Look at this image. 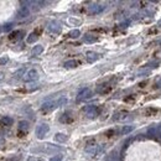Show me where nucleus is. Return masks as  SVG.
Instances as JSON below:
<instances>
[{"instance_id": "nucleus-2", "label": "nucleus", "mask_w": 161, "mask_h": 161, "mask_svg": "<svg viewBox=\"0 0 161 161\" xmlns=\"http://www.w3.org/2000/svg\"><path fill=\"white\" fill-rule=\"evenodd\" d=\"M66 103H67V98L61 97V98L57 99V100H51V102L44 103L42 104V110H44V112H47V110H52V109H55L57 107H61V105H63Z\"/></svg>"}, {"instance_id": "nucleus-18", "label": "nucleus", "mask_w": 161, "mask_h": 161, "mask_svg": "<svg viewBox=\"0 0 161 161\" xmlns=\"http://www.w3.org/2000/svg\"><path fill=\"white\" fill-rule=\"evenodd\" d=\"M78 65H79V62L76 61V59H69V61H66L65 62L63 66L66 68H76V67H78Z\"/></svg>"}, {"instance_id": "nucleus-1", "label": "nucleus", "mask_w": 161, "mask_h": 161, "mask_svg": "<svg viewBox=\"0 0 161 161\" xmlns=\"http://www.w3.org/2000/svg\"><path fill=\"white\" fill-rule=\"evenodd\" d=\"M59 151H62V147L52 144H44L41 146L31 149V153H44V154H56Z\"/></svg>"}, {"instance_id": "nucleus-10", "label": "nucleus", "mask_w": 161, "mask_h": 161, "mask_svg": "<svg viewBox=\"0 0 161 161\" xmlns=\"http://www.w3.org/2000/svg\"><path fill=\"white\" fill-rule=\"evenodd\" d=\"M99 57H100V55L97 53V52H93V51H89L86 55V58H87V62L88 63H94L97 59H99Z\"/></svg>"}, {"instance_id": "nucleus-21", "label": "nucleus", "mask_w": 161, "mask_h": 161, "mask_svg": "<svg viewBox=\"0 0 161 161\" xmlns=\"http://www.w3.org/2000/svg\"><path fill=\"white\" fill-rule=\"evenodd\" d=\"M67 36L71 37V38H78L80 36V31L78 29H74V30H72V31H69V34Z\"/></svg>"}, {"instance_id": "nucleus-8", "label": "nucleus", "mask_w": 161, "mask_h": 161, "mask_svg": "<svg viewBox=\"0 0 161 161\" xmlns=\"http://www.w3.org/2000/svg\"><path fill=\"white\" fill-rule=\"evenodd\" d=\"M105 9V5H100V4H93L89 6V13L90 14H100Z\"/></svg>"}, {"instance_id": "nucleus-16", "label": "nucleus", "mask_w": 161, "mask_h": 161, "mask_svg": "<svg viewBox=\"0 0 161 161\" xmlns=\"http://www.w3.org/2000/svg\"><path fill=\"white\" fill-rule=\"evenodd\" d=\"M55 140L57 143H66L67 140H68V135L63 134V133H57L55 135Z\"/></svg>"}, {"instance_id": "nucleus-15", "label": "nucleus", "mask_w": 161, "mask_h": 161, "mask_svg": "<svg viewBox=\"0 0 161 161\" xmlns=\"http://www.w3.org/2000/svg\"><path fill=\"white\" fill-rule=\"evenodd\" d=\"M83 41H84L86 44H93V42L98 41V37L94 36V35H90V34H86V35L83 36Z\"/></svg>"}, {"instance_id": "nucleus-25", "label": "nucleus", "mask_w": 161, "mask_h": 161, "mask_svg": "<svg viewBox=\"0 0 161 161\" xmlns=\"http://www.w3.org/2000/svg\"><path fill=\"white\" fill-rule=\"evenodd\" d=\"M24 73H25V68H20L19 71H16L14 73V78H20L21 76H24Z\"/></svg>"}, {"instance_id": "nucleus-20", "label": "nucleus", "mask_w": 161, "mask_h": 161, "mask_svg": "<svg viewBox=\"0 0 161 161\" xmlns=\"http://www.w3.org/2000/svg\"><path fill=\"white\" fill-rule=\"evenodd\" d=\"M42 52H44V46H42V45H36V46H34V48H32V55H34V56L41 55Z\"/></svg>"}, {"instance_id": "nucleus-29", "label": "nucleus", "mask_w": 161, "mask_h": 161, "mask_svg": "<svg viewBox=\"0 0 161 161\" xmlns=\"http://www.w3.org/2000/svg\"><path fill=\"white\" fill-rule=\"evenodd\" d=\"M62 159H63V155H55L50 159V161H62Z\"/></svg>"}, {"instance_id": "nucleus-24", "label": "nucleus", "mask_w": 161, "mask_h": 161, "mask_svg": "<svg viewBox=\"0 0 161 161\" xmlns=\"http://www.w3.org/2000/svg\"><path fill=\"white\" fill-rule=\"evenodd\" d=\"M133 126H124L123 129H122V132H120V134L122 135H126V134H129L130 132H133Z\"/></svg>"}, {"instance_id": "nucleus-17", "label": "nucleus", "mask_w": 161, "mask_h": 161, "mask_svg": "<svg viewBox=\"0 0 161 161\" xmlns=\"http://www.w3.org/2000/svg\"><path fill=\"white\" fill-rule=\"evenodd\" d=\"M14 123V120L13 118H10V117H4L0 119V125H5V126H9V125H11Z\"/></svg>"}, {"instance_id": "nucleus-23", "label": "nucleus", "mask_w": 161, "mask_h": 161, "mask_svg": "<svg viewBox=\"0 0 161 161\" xmlns=\"http://www.w3.org/2000/svg\"><path fill=\"white\" fill-rule=\"evenodd\" d=\"M13 27H14V24H13V23H8V24L3 25V32L10 31V30H13Z\"/></svg>"}, {"instance_id": "nucleus-7", "label": "nucleus", "mask_w": 161, "mask_h": 161, "mask_svg": "<svg viewBox=\"0 0 161 161\" xmlns=\"http://www.w3.org/2000/svg\"><path fill=\"white\" fill-rule=\"evenodd\" d=\"M38 78V72L36 71V69H30V71L25 74V77H24V80L25 82H32V80H36Z\"/></svg>"}, {"instance_id": "nucleus-36", "label": "nucleus", "mask_w": 161, "mask_h": 161, "mask_svg": "<svg viewBox=\"0 0 161 161\" xmlns=\"http://www.w3.org/2000/svg\"><path fill=\"white\" fill-rule=\"evenodd\" d=\"M3 32V26H0V34Z\"/></svg>"}, {"instance_id": "nucleus-34", "label": "nucleus", "mask_w": 161, "mask_h": 161, "mask_svg": "<svg viewBox=\"0 0 161 161\" xmlns=\"http://www.w3.org/2000/svg\"><path fill=\"white\" fill-rule=\"evenodd\" d=\"M156 88H161V80H160V82L156 84Z\"/></svg>"}, {"instance_id": "nucleus-6", "label": "nucleus", "mask_w": 161, "mask_h": 161, "mask_svg": "<svg viewBox=\"0 0 161 161\" xmlns=\"http://www.w3.org/2000/svg\"><path fill=\"white\" fill-rule=\"evenodd\" d=\"M90 97H92V90H90L89 88H84L78 93L77 102H83V100H86V99H88Z\"/></svg>"}, {"instance_id": "nucleus-14", "label": "nucleus", "mask_w": 161, "mask_h": 161, "mask_svg": "<svg viewBox=\"0 0 161 161\" xmlns=\"http://www.w3.org/2000/svg\"><path fill=\"white\" fill-rule=\"evenodd\" d=\"M29 128H30V125H29V123L26 122V120H23V122L19 123V132L21 134H26Z\"/></svg>"}, {"instance_id": "nucleus-19", "label": "nucleus", "mask_w": 161, "mask_h": 161, "mask_svg": "<svg viewBox=\"0 0 161 161\" xmlns=\"http://www.w3.org/2000/svg\"><path fill=\"white\" fill-rule=\"evenodd\" d=\"M37 38H38V34L37 32H31V34L27 36L26 41H27V44H34V42L37 41Z\"/></svg>"}, {"instance_id": "nucleus-9", "label": "nucleus", "mask_w": 161, "mask_h": 161, "mask_svg": "<svg viewBox=\"0 0 161 161\" xmlns=\"http://www.w3.org/2000/svg\"><path fill=\"white\" fill-rule=\"evenodd\" d=\"M100 150H102V146H99V145H88L86 147V153L93 156V155H97Z\"/></svg>"}, {"instance_id": "nucleus-35", "label": "nucleus", "mask_w": 161, "mask_h": 161, "mask_svg": "<svg viewBox=\"0 0 161 161\" xmlns=\"http://www.w3.org/2000/svg\"><path fill=\"white\" fill-rule=\"evenodd\" d=\"M157 26H159V27H161V19L159 20V23H157Z\"/></svg>"}, {"instance_id": "nucleus-26", "label": "nucleus", "mask_w": 161, "mask_h": 161, "mask_svg": "<svg viewBox=\"0 0 161 161\" xmlns=\"http://www.w3.org/2000/svg\"><path fill=\"white\" fill-rule=\"evenodd\" d=\"M6 161H23V156L21 155H14L11 157H9Z\"/></svg>"}, {"instance_id": "nucleus-33", "label": "nucleus", "mask_w": 161, "mask_h": 161, "mask_svg": "<svg viewBox=\"0 0 161 161\" xmlns=\"http://www.w3.org/2000/svg\"><path fill=\"white\" fill-rule=\"evenodd\" d=\"M159 66V62H153V63H147L146 67H157Z\"/></svg>"}, {"instance_id": "nucleus-28", "label": "nucleus", "mask_w": 161, "mask_h": 161, "mask_svg": "<svg viewBox=\"0 0 161 161\" xmlns=\"http://www.w3.org/2000/svg\"><path fill=\"white\" fill-rule=\"evenodd\" d=\"M151 113L155 114V113H156V109H154V108H149V109L145 110V114H146L147 117H151Z\"/></svg>"}, {"instance_id": "nucleus-11", "label": "nucleus", "mask_w": 161, "mask_h": 161, "mask_svg": "<svg viewBox=\"0 0 161 161\" xmlns=\"http://www.w3.org/2000/svg\"><path fill=\"white\" fill-rule=\"evenodd\" d=\"M59 122L61 123H72L73 122V115H72V113L71 112H66V113H63L61 117H59Z\"/></svg>"}, {"instance_id": "nucleus-3", "label": "nucleus", "mask_w": 161, "mask_h": 161, "mask_svg": "<svg viewBox=\"0 0 161 161\" xmlns=\"http://www.w3.org/2000/svg\"><path fill=\"white\" fill-rule=\"evenodd\" d=\"M50 132V126H48V124H40L37 128H36V136H37V139H44L45 136H46V134Z\"/></svg>"}, {"instance_id": "nucleus-12", "label": "nucleus", "mask_w": 161, "mask_h": 161, "mask_svg": "<svg viewBox=\"0 0 161 161\" xmlns=\"http://www.w3.org/2000/svg\"><path fill=\"white\" fill-rule=\"evenodd\" d=\"M29 15H30V10L27 9V6H21V8L19 9L17 14H16V17L17 19H25Z\"/></svg>"}, {"instance_id": "nucleus-31", "label": "nucleus", "mask_w": 161, "mask_h": 161, "mask_svg": "<svg viewBox=\"0 0 161 161\" xmlns=\"http://www.w3.org/2000/svg\"><path fill=\"white\" fill-rule=\"evenodd\" d=\"M68 21L71 23V24H77V25H79V24H80V20H76V19H72V17L69 19Z\"/></svg>"}, {"instance_id": "nucleus-5", "label": "nucleus", "mask_w": 161, "mask_h": 161, "mask_svg": "<svg viewBox=\"0 0 161 161\" xmlns=\"http://www.w3.org/2000/svg\"><path fill=\"white\" fill-rule=\"evenodd\" d=\"M84 110H86V114L89 119H93L99 114V108L97 105H88L84 108Z\"/></svg>"}, {"instance_id": "nucleus-32", "label": "nucleus", "mask_w": 161, "mask_h": 161, "mask_svg": "<svg viewBox=\"0 0 161 161\" xmlns=\"http://www.w3.org/2000/svg\"><path fill=\"white\" fill-rule=\"evenodd\" d=\"M4 144H5V140H4V138L2 135H0V149L4 147Z\"/></svg>"}, {"instance_id": "nucleus-30", "label": "nucleus", "mask_w": 161, "mask_h": 161, "mask_svg": "<svg viewBox=\"0 0 161 161\" xmlns=\"http://www.w3.org/2000/svg\"><path fill=\"white\" fill-rule=\"evenodd\" d=\"M9 61V57L8 56H4V57H0V66H4L6 62Z\"/></svg>"}, {"instance_id": "nucleus-13", "label": "nucleus", "mask_w": 161, "mask_h": 161, "mask_svg": "<svg viewBox=\"0 0 161 161\" xmlns=\"http://www.w3.org/2000/svg\"><path fill=\"white\" fill-rule=\"evenodd\" d=\"M23 36H24V31H23V30H16V31L10 34L9 38L11 40V41H19V40L23 38Z\"/></svg>"}, {"instance_id": "nucleus-27", "label": "nucleus", "mask_w": 161, "mask_h": 161, "mask_svg": "<svg viewBox=\"0 0 161 161\" xmlns=\"http://www.w3.org/2000/svg\"><path fill=\"white\" fill-rule=\"evenodd\" d=\"M27 161H45V160L44 157H40V156H30Z\"/></svg>"}, {"instance_id": "nucleus-22", "label": "nucleus", "mask_w": 161, "mask_h": 161, "mask_svg": "<svg viewBox=\"0 0 161 161\" xmlns=\"http://www.w3.org/2000/svg\"><path fill=\"white\" fill-rule=\"evenodd\" d=\"M109 89H110L109 86H107V84H100V86L97 88V92H98V93H105V92H108Z\"/></svg>"}, {"instance_id": "nucleus-4", "label": "nucleus", "mask_w": 161, "mask_h": 161, "mask_svg": "<svg viewBox=\"0 0 161 161\" xmlns=\"http://www.w3.org/2000/svg\"><path fill=\"white\" fill-rule=\"evenodd\" d=\"M47 30H48V31L51 32V34L58 35L59 32H61L62 26H61V24H59L58 21H56V20H53V21L48 23V25H47Z\"/></svg>"}]
</instances>
